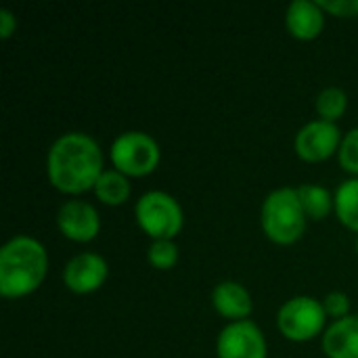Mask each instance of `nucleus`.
I'll list each match as a JSON object with an SVG mask.
<instances>
[{
	"mask_svg": "<svg viewBox=\"0 0 358 358\" xmlns=\"http://www.w3.org/2000/svg\"><path fill=\"white\" fill-rule=\"evenodd\" d=\"M48 180L69 195H80L94 189L103 170V153L94 138L82 132H69L55 141L48 151Z\"/></svg>",
	"mask_w": 358,
	"mask_h": 358,
	"instance_id": "f257e3e1",
	"label": "nucleus"
},
{
	"mask_svg": "<svg viewBox=\"0 0 358 358\" xmlns=\"http://www.w3.org/2000/svg\"><path fill=\"white\" fill-rule=\"evenodd\" d=\"M48 256L40 241L19 235L0 250V294L23 298L40 287L46 277Z\"/></svg>",
	"mask_w": 358,
	"mask_h": 358,
	"instance_id": "f03ea898",
	"label": "nucleus"
},
{
	"mask_svg": "<svg viewBox=\"0 0 358 358\" xmlns=\"http://www.w3.org/2000/svg\"><path fill=\"white\" fill-rule=\"evenodd\" d=\"M262 229L266 237L279 245H289L304 235L306 214L302 210L298 189H277L262 206Z\"/></svg>",
	"mask_w": 358,
	"mask_h": 358,
	"instance_id": "7ed1b4c3",
	"label": "nucleus"
},
{
	"mask_svg": "<svg viewBox=\"0 0 358 358\" xmlns=\"http://www.w3.org/2000/svg\"><path fill=\"white\" fill-rule=\"evenodd\" d=\"M136 220L141 229L157 239H172L182 229V210L174 197L162 191L145 193L136 203Z\"/></svg>",
	"mask_w": 358,
	"mask_h": 358,
	"instance_id": "20e7f679",
	"label": "nucleus"
},
{
	"mask_svg": "<svg viewBox=\"0 0 358 358\" xmlns=\"http://www.w3.org/2000/svg\"><path fill=\"white\" fill-rule=\"evenodd\" d=\"M111 162L124 176H147L159 164V147L145 132H124L111 145Z\"/></svg>",
	"mask_w": 358,
	"mask_h": 358,
	"instance_id": "39448f33",
	"label": "nucleus"
},
{
	"mask_svg": "<svg viewBox=\"0 0 358 358\" xmlns=\"http://www.w3.org/2000/svg\"><path fill=\"white\" fill-rule=\"evenodd\" d=\"M325 317L327 315L323 302L308 296H298L281 306L277 315V325L287 340L308 342L319 336L325 325Z\"/></svg>",
	"mask_w": 358,
	"mask_h": 358,
	"instance_id": "423d86ee",
	"label": "nucleus"
},
{
	"mask_svg": "<svg viewBox=\"0 0 358 358\" xmlns=\"http://www.w3.org/2000/svg\"><path fill=\"white\" fill-rule=\"evenodd\" d=\"M218 358H266L262 331L250 321H235L218 336Z\"/></svg>",
	"mask_w": 358,
	"mask_h": 358,
	"instance_id": "0eeeda50",
	"label": "nucleus"
},
{
	"mask_svg": "<svg viewBox=\"0 0 358 358\" xmlns=\"http://www.w3.org/2000/svg\"><path fill=\"white\" fill-rule=\"evenodd\" d=\"M340 145L338 126L325 120L306 124L296 136V153L304 162H323L331 157Z\"/></svg>",
	"mask_w": 358,
	"mask_h": 358,
	"instance_id": "6e6552de",
	"label": "nucleus"
},
{
	"mask_svg": "<svg viewBox=\"0 0 358 358\" xmlns=\"http://www.w3.org/2000/svg\"><path fill=\"white\" fill-rule=\"evenodd\" d=\"M57 224H59V231L67 239L78 241V243L92 241L101 229L96 210L90 203L80 201V199H73V201H67L61 206V210L57 214Z\"/></svg>",
	"mask_w": 358,
	"mask_h": 358,
	"instance_id": "1a4fd4ad",
	"label": "nucleus"
},
{
	"mask_svg": "<svg viewBox=\"0 0 358 358\" xmlns=\"http://www.w3.org/2000/svg\"><path fill=\"white\" fill-rule=\"evenodd\" d=\"M105 279H107V262L92 252L73 256L63 271V281L67 289H71L73 294H90L99 289L105 283Z\"/></svg>",
	"mask_w": 358,
	"mask_h": 358,
	"instance_id": "9d476101",
	"label": "nucleus"
},
{
	"mask_svg": "<svg viewBox=\"0 0 358 358\" xmlns=\"http://www.w3.org/2000/svg\"><path fill=\"white\" fill-rule=\"evenodd\" d=\"M287 29L298 40H315L325 23L323 10L317 2L310 0H296L289 4L285 15Z\"/></svg>",
	"mask_w": 358,
	"mask_h": 358,
	"instance_id": "9b49d317",
	"label": "nucleus"
},
{
	"mask_svg": "<svg viewBox=\"0 0 358 358\" xmlns=\"http://www.w3.org/2000/svg\"><path fill=\"white\" fill-rule=\"evenodd\" d=\"M323 350L329 358H358V317H346L336 321L325 338Z\"/></svg>",
	"mask_w": 358,
	"mask_h": 358,
	"instance_id": "f8f14e48",
	"label": "nucleus"
},
{
	"mask_svg": "<svg viewBox=\"0 0 358 358\" xmlns=\"http://www.w3.org/2000/svg\"><path fill=\"white\" fill-rule=\"evenodd\" d=\"M212 302L214 308L227 317L235 321H245V317H250L252 313V296L248 294V289L235 281H224L220 283L214 292H212Z\"/></svg>",
	"mask_w": 358,
	"mask_h": 358,
	"instance_id": "ddd939ff",
	"label": "nucleus"
},
{
	"mask_svg": "<svg viewBox=\"0 0 358 358\" xmlns=\"http://www.w3.org/2000/svg\"><path fill=\"white\" fill-rule=\"evenodd\" d=\"M96 197L105 206H122L130 197V182L117 170H105L94 185Z\"/></svg>",
	"mask_w": 358,
	"mask_h": 358,
	"instance_id": "4468645a",
	"label": "nucleus"
},
{
	"mask_svg": "<svg viewBox=\"0 0 358 358\" xmlns=\"http://www.w3.org/2000/svg\"><path fill=\"white\" fill-rule=\"evenodd\" d=\"M298 197H300L306 218H313V220L327 218L334 208V199H331L329 191L319 185H302L298 189Z\"/></svg>",
	"mask_w": 358,
	"mask_h": 358,
	"instance_id": "2eb2a0df",
	"label": "nucleus"
},
{
	"mask_svg": "<svg viewBox=\"0 0 358 358\" xmlns=\"http://www.w3.org/2000/svg\"><path fill=\"white\" fill-rule=\"evenodd\" d=\"M336 214L348 229L358 233V180H346L336 193Z\"/></svg>",
	"mask_w": 358,
	"mask_h": 358,
	"instance_id": "dca6fc26",
	"label": "nucleus"
},
{
	"mask_svg": "<svg viewBox=\"0 0 358 358\" xmlns=\"http://www.w3.org/2000/svg\"><path fill=\"white\" fill-rule=\"evenodd\" d=\"M346 107H348V96L338 86L325 88L317 96V111H319L321 120H325V122L336 124V120H340L346 113Z\"/></svg>",
	"mask_w": 358,
	"mask_h": 358,
	"instance_id": "f3484780",
	"label": "nucleus"
},
{
	"mask_svg": "<svg viewBox=\"0 0 358 358\" xmlns=\"http://www.w3.org/2000/svg\"><path fill=\"white\" fill-rule=\"evenodd\" d=\"M178 260V248L172 239H157L149 248V262L159 271H170Z\"/></svg>",
	"mask_w": 358,
	"mask_h": 358,
	"instance_id": "a211bd4d",
	"label": "nucleus"
},
{
	"mask_svg": "<svg viewBox=\"0 0 358 358\" xmlns=\"http://www.w3.org/2000/svg\"><path fill=\"white\" fill-rule=\"evenodd\" d=\"M340 164L346 172L358 174V128L350 130L340 145Z\"/></svg>",
	"mask_w": 358,
	"mask_h": 358,
	"instance_id": "6ab92c4d",
	"label": "nucleus"
},
{
	"mask_svg": "<svg viewBox=\"0 0 358 358\" xmlns=\"http://www.w3.org/2000/svg\"><path fill=\"white\" fill-rule=\"evenodd\" d=\"M323 308H325V315L336 317L338 321L350 317V315H348V310H350V300H348V296L342 294V292H331V294H327V298L323 300Z\"/></svg>",
	"mask_w": 358,
	"mask_h": 358,
	"instance_id": "aec40b11",
	"label": "nucleus"
},
{
	"mask_svg": "<svg viewBox=\"0 0 358 358\" xmlns=\"http://www.w3.org/2000/svg\"><path fill=\"white\" fill-rule=\"evenodd\" d=\"M321 10H327L338 17H358V0H319Z\"/></svg>",
	"mask_w": 358,
	"mask_h": 358,
	"instance_id": "412c9836",
	"label": "nucleus"
},
{
	"mask_svg": "<svg viewBox=\"0 0 358 358\" xmlns=\"http://www.w3.org/2000/svg\"><path fill=\"white\" fill-rule=\"evenodd\" d=\"M15 27H17V19H15V15L8 10V8H2L0 10V38H10V34L15 31Z\"/></svg>",
	"mask_w": 358,
	"mask_h": 358,
	"instance_id": "4be33fe9",
	"label": "nucleus"
},
{
	"mask_svg": "<svg viewBox=\"0 0 358 358\" xmlns=\"http://www.w3.org/2000/svg\"><path fill=\"white\" fill-rule=\"evenodd\" d=\"M357 252H358V239H357Z\"/></svg>",
	"mask_w": 358,
	"mask_h": 358,
	"instance_id": "5701e85b",
	"label": "nucleus"
}]
</instances>
